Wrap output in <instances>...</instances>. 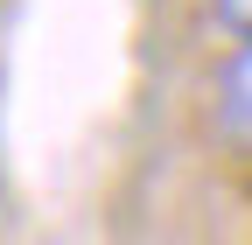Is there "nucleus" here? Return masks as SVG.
Here are the masks:
<instances>
[{"label": "nucleus", "mask_w": 252, "mask_h": 245, "mask_svg": "<svg viewBox=\"0 0 252 245\" xmlns=\"http://www.w3.org/2000/svg\"><path fill=\"white\" fill-rule=\"evenodd\" d=\"M217 133L252 154V35L231 42V56L217 63Z\"/></svg>", "instance_id": "f257e3e1"}, {"label": "nucleus", "mask_w": 252, "mask_h": 245, "mask_svg": "<svg viewBox=\"0 0 252 245\" xmlns=\"http://www.w3.org/2000/svg\"><path fill=\"white\" fill-rule=\"evenodd\" d=\"M210 14H217V28H224L231 42L252 35V0H210Z\"/></svg>", "instance_id": "f03ea898"}]
</instances>
